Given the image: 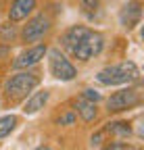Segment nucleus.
I'll list each match as a JSON object with an SVG mask.
<instances>
[{
  "label": "nucleus",
  "mask_w": 144,
  "mask_h": 150,
  "mask_svg": "<svg viewBox=\"0 0 144 150\" xmlns=\"http://www.w3.org/2000/svg\"><path fill=\"white\" fill-rule=\"evenodd\" d=\"M142 19V2H128L125 6H121V13H119V21L125 29H134Z\"/></svg>",
  "instance_id": "nucleus-8"
},
{
  "label": "nucleus",
  "mask_w": 144,
  "mask_h": 150,
  "mask_svg": "<svg viewBox=\"0 0 144 150\" xmlns=\"http://www.w3.org/2000/svg\"><path fill=\"white\" fill-rule=\"evenodd\" d=\"M35 150H52V148H48V146H40V148H35Z\"/></svg>",
  "instance_id": "nucleus-19"
},
{
  "label": "nucleus",
  "mask_w": 144,
  "mask_h": 150,
  "mask_svg": "<svg viewBox=\"0 0 144 150\" xmlns=\"http://www.w3.org/2000/svg\"><path fill=\"white\" fill-rule=\"evenodd\" d=\"M50 98V92L48 90H40V92H33L31 96L27 98V102L23 104V112L25 115H35L40 108H44V104Z\"/></svg>",
  "instance_id": "nucleus-11"
},
{
  "label": "nucleus",
  "mask_w": 144,
  "mask_h": 150,
  "mask_svg": "<svg viewBox=\"0 0 144 150\" xmlns=\"http://www.w3.org/2000/svg\"><path fill=\"white\" fill-rule=\"evenodd\" d=\"M138 77H140L138 67L132 61L104 67V69H100L96 73V81L102 83V86H123V83H130V81H134Z\"/></svg>",
  "instance_id": "nucleus-1"
},
{
  "label": "nucleus",
  "mask_w": 144,
  "mask_h": 150,
  "mask_svg": "<svg viewBox=\"0 0 144 150\" xmlns=\"http://www.w3.org/2000/svg\"><path fill=\"white\" fill-rule=\"evenodd\" d=\"M75 108H77V112L82 115V119H84L86 123H92V121L96 119V115H98L96 102H90V100H86V98H79V100L75 102Z\"/></svg>",
  "instance_id": "nucleus-12"
},
{
  "label": "nucleus",
  "mask_w": 144,
  "mask_h": 150,
  "mask_svg": "<svg viewBox=\"0 0 144 150\" xmlns=\"http://www.w3.org/2000/svg\"><path fill=\"white\" fill-rule=\"evenodd\" d=\"M46 52H48L46 44L31 46V48L23 50V52L13 61V67H15V69H29V67H33V65H38L44 56H46Z\"/></svg>",
  "instance_id": "nucleus-7"
},
{
  "label": "nucleus",
  "mask_w": 144,
  "mask_h": 150,
  "mask_svg": "<svg viewBox=\"0 0 144 150\" xmlns=\"http://www.w3.org/2000/svg\"><path fill=\"white\" fill-rule=\"evenodd\" d=\"M46 54H48V69H50V75H52V77H57V79H61V81L75 79L77 69L73 67V63H71L61 50L52 48V50H48Z\"/></svg>",
  "instance_id": "nucleus-3"
},
{
  "label": "nucleus",
  "mask_w": 144,
  "mask_h": 150,
  "mask_svg": "<svg viewBox=\"0 0 144 150\" xmlns=\"http://www.w3.org/2000/svg\"><path fill=\"white\" fill-rule=\"evenodd\" d=\"M104 134H113V136L128 138L132 134V127H130V123H125V121H113V123H106Z\"/></svg>",
  "instance_id": "nucleus-13"
},
{
  "label": "nucleus",
  "mask_w": 144,
  "mask_h": 150,
  "mask_svg": "<svg viewBox=\"0 0 144 150\" xmlns=\"http://www.w3.org/2000/svg\"><path fill=\"white\" fill-rule=\"evenodd\" d=\"M48 29H50V19L46 15H35L23 27L21 38H23V42H38L48 33Z\"/></svg>",
  "instance_id": "nucleus-6"
},
{
  "label": "nucleus",
  "mask_w": 144,
  "mask_h": 150,
  "mask_svg": "<svg viewBox=\"0 0 144 150\" xmlns=\"http://www.w3.org/2000/svg\"><path fill=\"white\" fill-rule=\"evenodd\" d=\"M17 123H19V119H17L15 115H4L2 119H0V138H6L17 127Z\"/></svg>",
  "instance_id": "nucleus-14"
},
{
  "label": "nucleus",
  "mask_w": 144,
  "mask_h": 150,
  "mask_svg": "<svg viewBox=\"0 0 144 150\" xmlns=\"http://www.w3.org/2000/svg\"><path fill=\"white\" fill-rule=\"evenodd\" d=\"M121 150H136V148H125V146H123V148H121Z\"/></svg>",
  "instance_id": "nucleus-20"
},
{
  "label": "nucleus",
  "mask_w": 144,
  "mask_h": 150,
  "mask_svg": "<svg viewBox=\"0 0 144 150\" xmlns=\"http://www.w3.org/2000/svg\"><path fill=\"white\" fill-rule=\"evenodd\" d=\"M38 86H40L38 75L29 73V71H21V73H15L13 77L4 83V96L11 102H17V100L25 98L29 92H33Z\"/></svg>",
  "instance_id": "nucleus-2"
},
{
  "label": "nucleus",
  "mask_w": 144,
  "mask_h": 150,
  "mask_svg": "<svg viewBox=\"0 0 144 150\" xmlns=\"http://www.w3.org/2000/svg\"><path fill=\"white\" fill-rule=\"evenodd\" d=\"M15 35H17V31H15V25H11V21L0 25V38H2L4 42H13Z\"/></svg>",
  "instance_id": "nucleus-16"
},
{
  "label": "nucleus",
  "mask_w": 144,
  "mask_h": 150,
  "mask_svg": "<svg viewBox=\"0 0 144 150\" xmlns=\"http://www.w3.org/2000/svg\"><path fill=\"white\" fill-rule=\"evenodd\" d=\"M33 8H35V0H13L9 8V21L11 23L23 21L33 13Z\"/></svg>",
  "instance_id": "nucleus-9"
},
{
  "label": "nucleus",
  "mask_w": 144,
  "mask_h": 150,
  "mask_svg": "<svg viewBox=\"0 0 144 150\" xmlns=\"http://www.w3.org/2000/svg\"><path fill=\"white\" fill-rule=\"evenodd\" d=\"M102 46H104V38H102V33L90 29V33L84 38L79 44H75L69 52L73 54L77 61H90V59H94L96 54H100Z\"/></svg>",
  "instance_id": "nucleus-4"
},
{
  "label": "nucleus",
  "mask_w": 144,
  "mask_h": 150,
  "mask_svg": "<svg viewBox=\"0 0 144 150\" xmlns=\"http://www.w3.org/2000/svg\"><path fill=\"white\" fill-rule=\"evenodd\" d=\"M82 98H86V100H90V102H98L100 100V94L96 92V90H84V94H82Z\"/></svg>",
  "instance_id": "nucleus-17"
},
{
  "label": "nucleus",
  "mask_w": 144,
  "mask_h": 150,
  "mask_svg": "<svg viewBox=\"0 0 144 150\" xmlns=\"http://www.w3.org/2000/svg\"><path fill=\"white\" fill-rule=\"evenodd\" d=\"M79 6L86 17H94L96 11L100 8V0H79Z\"/></svg>",
  "instance_id": "nucleus-15"
},
{
  "label": "nucleus",
  "mask_w": 144,
  "mask_h": 150,
  "mask_svg": "<svg viewBox=\"0 0 144 150\" xmlns=\"http://www.w3.org/2000/svg\"><path fill=\"white\" fill-rule=\"evenodd\" d=\"M138 104H140V92L136 88L119 90V92L111 94V96L106 98V108H109V112H119V110L132 108V106H138Z\"/></svg>",
  "instance_id": "nucleus-5"
},
{
  "label": "nucleus",
  "mask_w": 144,
  "mask_h": 150,
  "mask_svg": "<svg viewBox=\"0 0 144 150\" xmlns=\"http://www.w3.org/2000/svg\"><path fill=\"white\" fill-rule=\"evenodd\" d=\"M73 121H75V115H73V112H67V115L59 117V125H71Z\"/></svg>",
  "instance_id": "nucleus-18"
},
{
  "label": "nucleus",
  "mask_w": 144,
  "mask_h": 150,
  "mask_svg": "<svg viewBox=\"0 0 144 150\" xmlns=\"http://www.w3.org/2000/svg\"><path fill=\"white\" fill-rule=\"evenodd\" d=\"M88 33H90V29H88V27H84V25H73V27H69V29L63 33L61 44H63L67 50H71L75 44H79Z\"/></svg>",
  "instance_id": "nucleus-10"
}]
</instances>
